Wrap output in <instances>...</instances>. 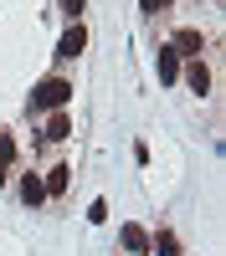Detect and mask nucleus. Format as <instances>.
<instances>
[{"instance_id":"nucleus-8","label":"nucleus","mask_w":226,"mask_h":256,"mask_svg":"<svg viewBox=\"0 0 226 256\" xmlns=\"http://www.w3.org/2000/svg\"><path fill=\"white\" fill-rule=\"evenodd\" d=\"M41 138H47V144H67V138H72V118H67V113H52Z\"/></svg>"},{"instance_id":"nucleus-13","label":"nucleus","mask_w":226,"mask_h":256,"mask_svg":"<svg viewBox=\"0 0 226 256\" xmlns=\"http://www.w3.org/2000/svg\"><path fill=\"white\" fill-rule=\"evenodd\" d=\"M88 220H93V226H103V220H108V205L93 200V205H88Z\"/></svg>"},{"instance_id":"nucleus-1","label":"nucleus","mask_w":226,"mask_h":256,"mask_svg":"<svg viewBox=\"0 0 226 256\" xmlns=\"http://www.w3.org/2000/svg\"><path fill=\"white\" fill-rule=\"evenodd\" d=\"M67 102H72V82L67 77H41L36 92L26 98V113L36 118V113H47V108H67Z\"/></svg>"},{"instance_id":"nucleus-4","label":"nucleus","mask_w":226,"mask_h":256,"mask_svg":"<svg viewBox=\"0 0 226 256\" xmlns=\"http://www.w3.org/2000/svg\"><path fill=\"white\" fill-rule=\"evenodd\" d=\"M16 195H21V205H41L47 200V184H41V174H21V184H16Z\"/></svg>"},{"instance_id":"nucleus-10","label":"nucleus","mask_w":226,"mask_h":256,"mask_svg":"<svg viewBox=\"0 0 226 256\" xmlns=\"http://www.w3.org/2000/svg\"><path fill=\"white\" fill-rule=\"evenodd\" d=\"M67 180H72V169H67V164H52L47 174H41V184H47V195H62V190H67Z\"/></svg>"},{"instance_id":"nucleus-3","label":"nucleus","mask_w":226,"mask_h":256,"mask_svg":"<svg viewBox=\"0 0 226 256\" xmlns=\"http://www.w3.org/2000/svg\"><path fill=\"white\" fill-rule=\"evenodd\" d=\"M170 46H175V52H185V56H195V62H200V52H205V36H200L195 26H180V31H175V41H170Z\"/></svg>"},{"instance_id":"nucleus-2","label":"nucleus","mask_w":226,"mask_h":256,"mask_svg":"<svg viewBox=\"0 0 226 256\" xmlns=\"http://www.w3.org/2000/svg\"><path fill=\"white\" fill-rule=\"evenodd\" d=\"M82 52H88V31H82V20H77V26H67V31H62L57 56H62V62H72V56H82Z\"/></svg>"},{"instance_id":"nucleus-9","label":"nucleus","mask_w":226,"mask_h":256,"mask_svg":"<svg viewBox=\"0 0 226 256\" xmlns=\"http://www.w3.org/2000/svg\"><path fill=\"white\" fill-rule=\"evenodd\" d=\"M185 82H190V92H211V67H205V62H190V67H185Z\"/></svg>"},{"instance_id":"nucleus-11","label":"nucleus","mask_w":226,"mask_h":256,"mask_svg":"<svg viewBox=\"0 0 226 256\" xmlns=\"http://www.w3.org/2000/svg\"><path fill=\"white\" fill-rule=\"evenodd\" d=\"M0 164H16V138L0 128Z\"/></svg>"},{"instance_id":"nucleus-15","label":"nucleus","mask_w":226,"mask_h":256,"mask_svg":"<svg viewBox=\"0 0 226 256\" xmlns=\"http://www.w3.org/2000/svg\"><path fill=\"white\" fill-rule=\"evenodd\" d=\"M0 184H6V164H0Z\"/></svg>"},{"instance_id":"nucleus-14","label":"nucleus","mask_w":226,"mask_h":256,"mask_svg":"<svg viewBox=\"0 0 226 256\" xmlns=\"http://www.w3.org/2000/svg\"><path fill=\"white\" fill-rule=\"evenodd\" d=\"M139 6H144V10H149V16H164V10H170V6H175V0H139Z\"/></svg>"},{"instance_id":"nucleus-12","label":"nucleus","mask_w":226,"mask_h":256,"mask_svg":"<svg viewBox=\"0 0 226 256\" xmlns=\"http://www.w3.org/2000/svg\"><path fill=\"white\" fill-rule=\"evenodd\" d=\"M62 6V16H72V20H82V10H88V0H57Z\"/></svg>"},{"instance_id":"nucleus-6","label":"nucleus","mask_w":226,"mask_h":256,"mask_svg":"<svg viewBox=\"0 0 226 256\" xmlns=\"http://www.w3.org/2000/svg\"><path fill=\"white\" fill-rule=\"evenodd\" d=\"M154 67H159V82H180V52L175 46H159L154 52Z\"/></svg>"},{"instance_id":"nucleus-5","label":"nucleus","mask_w":226,"mask_h":256,"mask_svg":"<svg viewBox=\"0 0 226 256\" xmlns=\"http://www.w3.org/2000/svg\"><path fill=\"white\" fill-rule=\"evenodd\" d=\"M118 241H123V251H129V256H144V251H149V230L129 220V226L118 230Z\"/></svg>"},{"instance_id":"nucleus-7","label":"nucleus","mask_w":226,"mask_h":256,"mask_svg":"<svg viewBox=\"0 0 226 256\" xmlns=\"http://www.w3.org/2000/svg\"><path fill=\"white\" fill-rule=\"evenodd\" d=\"M149 251H154V256H180V236H175L170 226H159L154 236H149Z\"/></svg>"}]
</instances>
